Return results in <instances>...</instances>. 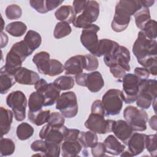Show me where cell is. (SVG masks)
Listing matches in <instances>:
<instances>
[{"mask_svg": "<svg viewBox=\"0 0 157 157\" xmlns=\"http://www.w3.org/2000/svg\"><path fill=\"white\" fill-rule=\"evenodd\" d=\"M157 42L156 40L149 39L140 31L132 47V52L138 63L142 64L148 59L157 57Z\"/></svg>", "mask_w": 157, "mask_h": 157, "instance_id": "cell-1", "label": "cell"}, {"mask_svg": "<svg viewBox=\"0 0 157 157\" xmlns=\"http://www.w3.org/2000/svg\"><path fill=\"white\" fill-rule=\"evenodd\" d=\"M101 101L105 110V116L118 115L123 105V92L118 89H110L102 96Z\"/></svg>", "mask_w": 157, "mask_h": 157, "instance_id": "cell-2", "label": "cell"}, {"mask_svg": "<svg viewBox=\"0 0 157 157\" xmlns=\"http://www.w3.org/2000/svg\"><path fill=\"white\" fill-rule=\"evenodd\" d=\"M123 117L133 131H144L146 130L148 115L144 109L129 105L123 110Z\"/></svg>", "mask_w": 157, "mask_h": 157, "instance_id": "cell-3", "label": "cell"}, {"mask_svg": "<svg viewBox=\"0 0 157 157\" xmlns=\"http://www.w3.org/2000/svg\"><path fill=\"white\" fill-rule=\"evenodd\" d=\"M99 14V3L96 1H87L83 12L76 16L72 23L75 28H86L97 20Z\"/></svg>", "mask_w": 157, "mask_h": 157, "instance_id": "cell-4", "label": "cell"}, {"mask_svg": "<svg viewBox=\"0 0 157 157\" xmlns=\"http://www.w3.org/2000/svg\"><path fill=\"white\" fill-rule=\"evenodd\" d=\"M56 109L67 118L75 117L78 113V103L75 93L67 91L62 93L56 102Z\"/></svg>", "mask_w": 157, "mask_h": 157, "instance_id": "cell-5", "label": "cell"}, {"mask_svg": "<svg viewBox=\"0 0 157 157\" xmlns=\"http://www.w3.org/2000/svg\"><path fill=\"white\" fill-rule=\"evenodd\" d=\"M27 103L26 97L21 91H12L6 98V104L12 109L15 118L18 121L25 120Z\"/></svg>", "mask_w": 157, "mask_h": 157, "instance_id": "cell-6", "label": "cell"}, {"mask_svg": "<svg viewBox=\"0 0 157 157\" xmlns=\"http://www.w3.org/2000/svg\"><path fill=\"white\" fill-rule=\"evenodd\" d=\"M141 80L134 74H126L123 78V94L124 102L131 104L137 99L139 91V83Z\"/></svg>", "mask_w": 157, "mask_h": 157, "instance_id": "cell-7", "label": "cell"}, {"mask_svg": "<svg viewBox=\"0 0 157 157\" xmlns=\"http://www.w3.org/2000/svg\"><path fill=\"white\" fill-rule=\"evenodd\" d=\"M105 116L91 113L85 122L86 128L96 134H105L112 132L115 120L104 118Z\"/></svg>", "mask_w": 157, "mask_h": 157, "instance_id": "cell-8", "label": "cell"}, {"mask_svg": "<svg viewBox=\"0 0 157 157\" xmlns=\"http://www.w3.org/2000/svg\"><path fill=\"white\" fill-rule=\"evenodd\" d=\"M36 91L40 93L44 99V106H51L56 102L60 96V90L53 83H47L44 78H40L34 85Z\"/></svg>", "mask_w": 157, "mask_h": 157, "instance_id": "cell-9", "label": "cell"}, {"mask_svg": "<svg viewBox=\"0 0 157 157\" xmlns=\"http://www.w3.org/2000/svg\"><path fill=\"white\" fill-rule=\"evenodd\" d=\"M131 59L129 50L124 46L119 45L117 49L111 55L104 56V61L108 67L118 64L121 66L126 72L130 71L129 63Z\"/></svg>", "mask_w": 157, "mask_h": 157, "instance_id": "cell-10", "label": "cell"}, {"mask_svg": "<svg viewBox=\"0 0 157 157\" xmlns=\"http://www.w3.org/2000/svg\"><path fill=\"white\" fill-rule=\"evenodd\" d=\"M68 130L69 129L64 125L60 127H53L47 124L42 128L39 136L41 139L48 142L60 145L64 141Z\"/></svg>", "mask_w": 157, "mask_h": 157, "instance_id": "cell-11", "label": "cell"}, {"mask_svg": "<svg viewBox=\"0 0 157 157\" xmlns=\"http://www.w3.org/2000/svg\"><path fill=\"white\" fill-rule=\"evenodd\" d=\"M99 29V26L92 24L83 29L80 35V42L82 45L92 55L94 54L98 45L99 40L97 33Z\"/></svg>", "mask_w": 157, "mask_h": 157, "instance_id": "cell-12", "label": "cell"}, {"mask_svg": "<svg viewBox=\"0 0 157 157\" xmlns=\"http://www.w3.org/2000/svg\"><path fill=\"white\" fill-rule=\"evenodd\" d=\"M131 15L117 2L115 9V14L111 23V28L115 32L124 31L129 25Z\"/></svg>", "mask_w": 157, "mask_h": 157, "instance_id": "cell-13", "label": "cell"}, {"mask_svg": "<svg viewBox=\"0 0 157 157\" xmlns=\"http://www.w3.org/2000/svg\"><path fill=\"white\" fill-rule=\"evenodd\" d=\"M86 60L85 55H75L69 58L64 63V67L66 75H76L85 69Z\"/></svg>", "mask_w": 157, "mask_h": 157, "instance_id": "cell-14", "label": "cell"}, {"mask_svg": "<svg viewBox=\"0 0 157 157\" xmlns=\"http://www.w3.org/2000/svg\"><path fill=\"white\" fill-rule=\"evenodd\" d=\"M112 132L124 145H127L129 138L133 134V130L131 127L126 121L123 120L115 121L112 126Z\"/></svg>", "mask_w": 157, "mask_h": 157, "instance_id": "cell-15", "label": "cell"}, {"mask_svg": "<svg viewBox=\"0 0 157 157\" xmlns=\"http://www.w3.org/2000/svg\"><path fill=\"white\" fill-rule=\"evenodd\" d=\"M14 77L16 82L26 85H34L40 79V76L37 72L25 67H20L15 73Z\"/></svg>", "mask_w": 157, "mask_h": 157, "instance_id": "cell-16", "label": "cell"}, {"mask_svg": "<svg viewBox=\"0 0 157 157\" xmlns=\"http://www.w3.org/2000/svg\"><path fill=\"white\" fill-rule=\"evenodd\" d=\"M146 134L135 132L129 138L127 145L132 156L140 154L145 148Z\"/></svg>", "mask_w": 157, "mask_h": 157, "instance_id": "cell-17", "label": "cell"}, {"mask_svg": "<svg viewBox=\"0 0 157 157\" xmlns=\"http://www.w3.org/2000/svg\"><path fill=\"white\" fill-rule=\"evenodd\" d=\"M119 44L109 39L99 40L96 50L93 55L98 57L107 56L113 53L119 47Z\"/></svg>", "mask_w": 157, "mask_h": 157, "instance_id": "cell-18", "label": "cell"}, {"mask_svg": "<svg viewBox=\"0 0 157 157\" xmlns=\"http://www.w3.org/2000/svg\"><path fill=\"white\" fill-rule=\"evenodd\" d=\"M104 86V81L99 71H93L86 75V87L92 93L99 92Z\"/></svg>", "mask_w": 157, "mask_h": 157, "instance_id": "cell-19", "label": "cell"}, {"mask_svg": "<svg viewBox=\"0 0 157 157\" xmlns=\"http://www.w3.org/2000/svg\"><path fill=\"white\" fill-rule=\"evenodd\" d=\"M50 56L47 52H40L36 53L33 57V62L36 64L40 74L47 75L50 66Z\"/></svg>", "mask_w": 157, "mask_h": 157, "instance_id": "cell-20", "label": "cell"}, {"mask_svg": "<svg viewBox=\"0 0 157 157\" xmlns=\"http://www.w3.org/2000/svg\"><path fill=\"white\" fill-rule=\"evenodd\" d=\"M82 150V146L78 140H66L61 146V155L64 157L77 156Z\"/></svg>", "mask_w": 157, "mask_h": 157, "instance_id": "cell-21", "label": "cell"}, {"mask_svg": "<svg viewBox=\"0 0 157 157\" xmlns=\"http://www.w3.org/2000/svg\"><path fill=\"white\" fill-rule=\"evenodd\" d=\"M106 148V153L111 155H119L124 150V144H121L113 135H109L103 142Z\"/></svg>", "mask_w": 157, "mask_h": 157, "instance_id": "cell-22", "label": "cell"}, {"mask_svg": "<svg viewBox=\"0 0 157 157\" xmlns=\"http://www.w3.org/2000/svg\"><path fill=\"white\" fill-rule=\"evenodd\" d=\"M55 16L59 21L70 24L74 20L77 15L72 6L64 5L60 6L55 11Z\"/></svg>", "mask_w": 157, "mask_h": 157, "instance_id": "cell-23", "label": "cell"}, {"mask_svg": "<svg viewBox=\"0 0 157 157\" xmlns=\"http://www.w3.org/2000/svg\"><path fill=\"white\" fill-rule=\"evenodd\" d=\"M13 113L9 109L3 107H0V123L2 137L8 134L11 129Z\"/></svg>", "mask_w": 157, "mask_h": 157, "instance_id": "cell-24", "label": "cell"}, {"mask_svg": "<svg viewBox=\"0 0 157 157\" xmlns=\"http://www.w3.org/2000/svg\"><path fill=\"white\" fill-rule=\"evenodd\" d=\"M16 80L14 75L7 72L3 66L0 70V93L1 94L7 93L10 88L15 85Z\"/></svg>", "mask_w": 157, "mask_h": 157, "instance_id": "cell-25", "label": "cell"}, {"mask_svg": "<svg viewBox=\"0 0 157 157\" xmlns=\"http://www.w3.org/2000/svg\"><path fill=\"white\" fill-rule=\"evenodd\" d=\"M29 110L31 113H36L42 110V107L44 106V99L43 96L38 92H33L28 99Z\"/></svg>", "mask_w": 157, "mask_h": 157, "instance_id": "cell-26", "label": "cell"}, {"mask_svg": "<svg viewBox=\"0 0 157 157\" xmlns=\"http://www.w3.org/2000/svg\"><path fill=\"white\" fill-rule=\"evenodd\" d=\"M77 140L83 148H91L98 143L96 133L91 131H80Z\"/></svg>", "mask_w": 157, "mask_h": 157, "instance_id": "cell-27", "label": "cell"}, {"mask_svg": "<svg viewBox=\"0 0 157 157\" xmlns=\"http://www.w3.org/2000/svg\"><path fill=\"white\" fill-rule=\"evenodd\" d=\"M23 40L29 49L34 52L38 48L42 43V37L39 33L33 30H29L26 33Z\"/></svg>", "mask_w": 157, "mask_h": 157, "instance_id": "cell-28", "label": "cell"}, {"mask_svg": "<svg viewBox=\"0 0 157 157\" xmlns=\"http://www.w3.org/2000/svg\"><path fill=\"white\" fill-rule=\"evenodd\" d=\"M50 110H40L36 113L28 112V120L36 126H41L48 122L50 115Z\"/></svg>", "mask_w": 157, "mask_h": 157, "instance_id": "cell-29", "label": "cell"}, {"mask_svg": "<svg viewBox=\"0 0 157 157\" xmlns=\"http://www.w3.org/2000/svg\"><path fill=\"white\" fill-rule=\"evenodd\" d=\"M5 30L13 37H21L27 31V26L25 23L17 21L7 25Z\"/></svg>", "mask_w": 157, "mask_h": 157, "instance_id": "cell-30", "label": "cell"}, {"mask_svg": "<svg viewBox=\"0 0 157 157\" xmlns=\"http://www.w3.org/2000/svg\"><path fill=\"white\" fill-rule=\"evenodd\" d=\"M134 17L136 25L140 30L143 28L144 26L151 20L150 10L148 8L142 7L134 15Z\"/></svg>", "mask_w": 157, "mask_h": 157, "instance_id": "cell-31", "label": "cell"}, {"mask_svg": "<svg viewBox=\"0 0 157 157\" xmlns=\"http://www.w3.org/2000/svg\"><path fill=\"white\" fill-rule=\"evenodd\" d=\"M34 133L33 127L28 123L23 122L18 125L16 134L18 139L20 140H25L30 138Z\"/></svg>", "mask_w": 157, "mask_h": 157, "instance_id": "cell-32", "label": "cell"}, {"mask_svg": "<svg viewBox=\"0 0 157 157\" xmlns=\"http://www.w3.org/2000/svg\"><path fill=\"white\" fill-rule=\"evenodd\" d=\"M156 98L147 92L139 91L136 101V105L142 109H148Z\"/></svg>", "mask_w": 157, "mask_h": 157, "instance_id": "cell-33", "label": "cell"}, {"mask_svg": "<svg viewBox=\"0 0 157 157\" xmlns=\"http://www.w3.org/2000/svg\"><path fill=\"white\" fill-rule=\"evenodd\" d=\"M55 86L61 90H69L72 88L75 85L74 79L72 77L61 75L56 78L53 82Z\"/></svg>", "mask_w": 157, "mask_h": 157, "instance_id": "cell-34", "label": "cell"}, {"mask_svg": "<svg viewBox=\"0 0 157 157\" xmlns=\"http://www.w3.org/2000/svg\"><path fill=\"white\" fill-rule=\"evenodd\" d=\"M117 2L121 7L126 10L131 16L134 15L138 10L142 8L140 1L138 0H121Z\"/></svg>", "mask_w": 157, "mask_h": 157, "instance_id": "cell-35", "label": "cell"}, {"mask_svg": "<svg viewBox=\"0 0 157 157\" xmlns=\"http://www.w3.org/2000/svg\"><path fill=\"white\" fill-rule=\"evenodd\" d=\"M15 150V145L11 139L1 137L0 140V153L1 156H10L13 153Z\"/></svg>", "mask_w": 157, "mask_h": 157, "instance_id": "cell-36", "label": "cell"}, {"mask_svg": "<svg viewBox=\"0 0 157 157\" xmlns=\"http://www.w3.org/2000/svg\"><path fill=\"white\" fill-rule=\"evenodd\" d=\"M72 28L69 23L64 21H59L56 23L54 31L53 36L56 39L63 38L71 34Z\"/></svg>", "mask_w": 157, "mask_h": 157, "instance_id": "cell-37", "label": "cell"}, {"mask_svg": "<svg viewBox=\"0 0 157 157\" xmlns=\"http://www.w3.org/2000/svg\"><path fill=\"white\" fill-rule=\"evenodd\" d=\"M156 25L157 23L154 20H150L148 21L140 30L144 36L149 39L156 40Z\"/></svg>", "mask_w": 157, "mask_h": 157, "instance_id": "cell-38", "label": "cell"}, {"mask_svg": "<svg viewBox=\"0 0 157 157\" xmlns=\"http://www.w3.org/2000/svg\"><path fill=\"white\" fill-rule=\"evenodd\" d=\"M5 14L9 20H17L21 17L22 10L18 5L11 4L6 7Z\"/></svg>", "mask_w": 157, "mask_h": 157, "instance_id": "cell-39", "label": "cell"}, {"mask_svg": "<svg viewBox=\"0 0 157 157\" xmlns=\"http://www.w3.org/2000/svg\"><path fill=\"white\" fill-rule=\"evenodd\" d=\"M156 134L147 135L145 138V148L151 156H155L157 151Z\"/></svg>", "mask_w": 157, "mask_h": 157, "instance_id": "cell-40", "label": "cell"}, {"mask_svg": "<svg viewBox=\"0 0 157 157\" xmlns=\"http://www.w3.org/2000/svg\"><path fill=\"white\" fill-rule=\"evenodd\" d=\"M64 71V66L60 61L55 59H50L48 75L54 77L61 74Z\"/></svg>", "mask_w": 157, "mask_h": 157, "instance_id": "cell-41", "label": "cell"}, {"mask_svg": "<svg viewBox=\"0 0 157 157\" xmlns=\"http://www.w3.org/2000/svg\"><path fill=\"white\" fill-rule=\"evenodd\" d=\"M65 122V117L57 112H53L50 113L47 124L53 127H60L64 125Z\"/></svg>", "mask_w": 157, "mask_h": 157, "instance_id": "cell-42", "label": "cell"}, {"mask_svg": "<svg viewBox=\"0 0 157 157\" xmlns=\"http://www.w3.org/2000/svg\"><path fill=\"white\" fill-rule=\"evenodd\" d=\"M47 150L45 153V156L59 157L60 155L61 147L59 144L47 142Z\"/></svg>", "mask_w": 157, "mask_h": 157, "instance_id": "cell-43", "label": "cell"}, {"mask_svg": "<svg viewBox=\"0 0 157 157\" xmlns=\"http://www.w3.org/2000/svg\"><path fill=\"white\" fill-rule=\"evenodd\" d=\"M86 60L85 70L87 71H93L96 70L99 67V61L96 56L92 54L85 55Z\"/></svg>", "mask_w": 157, "mask_h": 157, "instance_id": "cell-44", "label": "cell"}, {"mask_svg": "<svg viewBox=\"0 0 157 157\" xmlns=\"http://www.w3.org/2000/svg\"><path fill=\"white\" fill-rule=\"evenodd\" d=\"M47 141L44 139L36 140L31 144V148L34 151H39L45 155L47 150Z\"/></svg>", "mask_w": 157, "mask_h": 157, "instance_id": "cell-45", "label": "cell"}, {"mask_svg": "<svg viewBox=\"0 0 157 157\" xmlns=\"http://www.w3.org/2000/svg\"><path fill=\"white\" fill-rule=\"evenodd\" d=\"M29 4L40 13H46L48 12L45 6V0H30Z\"/></svg>", "mask_w": 157, "mask_h": 157, "instance_id": "cell-46", "label": "cell"}, {"mask_svg": "<svg viewBox=\"0 0 157 157\" xmlns=\"http://www.w3.org/2000/svg\"><path fill=\"white\" fill-rule=\"evenodd\" d=\"M91 151L94 157H102L105 155L106 148L104 143L98 142L94 147L91 148Z\"/></svg>", "mask_w": 157, "mask_h": 157, "instance_id": "cell-47", "label": "cell"}, {"mask_svg": "<svg viewBox=\"0 0 157 157\" xmlns=\"http://www.w3.org/2000/svg\"><path fill=\"white\" fill-rule=\"evenodd\" d=\"M110 72L112 75L117 79H123L126 71L120 65L115 64L110 67Z\"/></svg>", "mask_w": 157, "mask_h": 157, "instance_id": "cell-48", "label": "cell"}, {"mask_svg": "<svg viewBox=\"0 0 157 157\" xmlns=\"http://www.w3.org/2000/svg\"><path fill=\"white\" fill-rule=\"evenodd\" d=\"M91 113L105 116V110L101 100H95L91 107Z\"/></svg>", "mask_w": 157, "mask_h": 157, "instance_id": "cell-49", "label": "cell"}, {"mask_svg": "<svg viewBox=\"0 0 157 157\" xmlns=\"http://www.w3.org/2000/svg\"><path fill=\"white\" fill-rule=\"evenodd\" d=\"M134 73L140 80L148 79V78L150 76V72H148V71L143 67H136L134 69Z\"/></svg>", "mask_w": 157, "mask_h": 157, "instance_id": "cell-50", "label": "cell"}, {"mask_svg": "<svg viewBox=\"0 0 157 157\" xmlns=\"http://www.w3.org/2000/svg\"><path fill=\"white\" fill-rule=\"evenodd\" d=\"M87 3V1H74L72 4H73V8L74 9V11L77 14H80L84 8L86 6V4Z\"/></svg>", "mask_w": 157, "mask_h": 157, "instance_id": "cell-51", "label": "cell"}, {"mask_svg": "<svg viewBox=\"0 0 157 157\" xmlns=\"http://www.w3.org/2000/svg\"><path fill=\"white\" fill-rule=\"evenodd\" d=\"M63 2V1L58 0H45V6L47 12L52 11Z\"/></svg>", "mask_w": 157, "mask_h": 157, "instance_id": "cell-52", "label": "cell"}, {"mask_svg": "<svg viewBox=\"0 0 157 157\" xmlns=\"http://www.w3.org/2000/svg\"><path fill=\"white\" fill-rule=\"evenodd\" d=\"M80 131L77 129H69L68 132L64 140H77Z\"/></svg>", "mask_w": 157, "mask_h": 157, "instance_id": "cell-53", "label": "cell"}, {"mask_svg": "<svg viewBox=\"0 0 157 157\" xmlns=\"http://www.w3.org/2000/svg\"><path fill=\"white\" fill-rule=\"evenodd\" d=\"M87 73H80L75 76V81L76 83L82 86H86Z\"/></svg>", "mask_w": 157, "mask_h": 157, "instance_id": "cell-54", "label": "cell"}, {"mask_svg": "<svg viewBox=\"0 0 157 157\" xmlns=\"http://www.w3.org/2000/svg\"><path fill=\"white\" fill-rule=\"evenodd\" d=\"M156 115H153L149 120V125L151 129L156 131Z\"/></svg>", "mask_w": 157, "mask_h": 157, "instance_id": "cell-55", "label": "cell"}, {"mask_svg": "<svg viewBox=\"0 0 157 157\" xmlns=\"http://www.w3.org/2000/svg\"><path fill=\"white\" fill-rule=\"evenodd\" d=\"M140 2L142 4V7H145V8H149L150 7L152 6L153 5V4L155 3V1H151V0H147V1H140Z\"/></svg>", "mask_w": 157, "mask_h": 157, "instance_id": "cell-56", "label": "cell"}, {"mask_svg": "<svg viewBox=\"0 0 157 157\" xmlns=\"http://www.w3.org/2000/svg\"><path fill=\"white\" fill-rule=\"evenodd\" d=\"M120 156H132V155L131 154V153L128 151V150H126V151H123L121 154H120Z\"/></svg>", "mask_w": 157, "mask_h": 157, "instance_id": "cell-57", "label": "cell"}]
</instances>
